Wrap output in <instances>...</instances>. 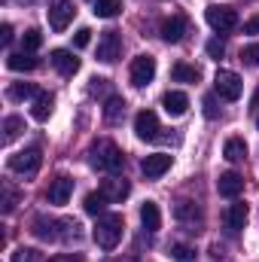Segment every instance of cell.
Masks as SVG:
<instances>
[{
    "instance_id": "obj_28",
    "label": "cell",
    "mask_w": 259,
    "mask_h": 262,
    "mask_svg": "<svg viewBox=\"0 0 259 262\" xmlns=\"http://www.w3.org/2000/svg\"><path fill=\"white\" fill-rule=\"evenodd\" d=\"M21 131H25V119L21 116H6L3 119V143H12Z\"/></svg>"
},
{
    "instance_id": "obj_2",
    "label": "cell",
    "mask_w": 259,
    "mask_h": 262,
    "mask_svg": "<svg viewBox=\"0 0 259 262\" xmlns=\"http://www.w3.org/2000/svg\"><path fill=\"white\" fill-rule=\"evenodd\" d=\"M122 229H125V220H122L119 213H104V216H98L92 238H95V244H98V247L113 250V247L122 241Z\"/></svg>"
},
{
    "instance_id": "obj_40",
    "label": "cell",
    "mask_w": 259,
    "mask_h": 262,
    "mask_svg": "<svg viewBox=\"0 0 259 262\" xmlns=\"http://www.w3.org/2000/svg\"><path fill=\"white\" fill-rule=\"evenodd\" d=\"M49 262H82V259H79L76 253H55Z\"/></svg>"
},
{
    "instance_id": "obj_43",
    "label": "cell",
    "mask_w": 259,
    "mask_h": 262,
    "mask_svg": "<svg viewBox=\"0 0 259 262\" xmlns=\"http://www.w3.org/2000/svg\"><path fill=\"white\" fill-rule=\"evenodd\" d=\"M256 128H259V116H256Z\"/></svg>"
},
{
    "instance_id": "obj_26",
    "label": "cell",
    "mask_w": 259,
    "mask_h": 262,
    "mask_svg": "<svg viewBox=\"0 0 259 262\" xmlns=\"http://www.w3.org/2000/svg\"><path fill=\"white\" fill-rule=\"evenodd\" d=\"M82 207H85V213H92V216H104V207H107V198L104 192L98 189V192H89L85 201H82Z\"/></svg>"
},
{
    "instance_id": "obj_9",
    "label": "cell",
    "mask_w": 259,
    "mask_h": 262,
    "mask_svg": "<svg viewBox=\"0 0 259 262\" xmlns=\"http://www.w3.org/2000/svg\"><path fill=\"white\" fill-rule=\"evenodd\" d=\"M119 52H122V37H119V31H104L101 40H98V61L113 64V61L119 58Z\"/></svg>"
},
{
    "instance_id": "obj_4",
    "label": "cell",
    "mask_w": 259,
    "mask_h": 262,
    "mask_svg": "<svg viewBox=\"0 0 259 262\" xmlns=\"http://www.w3.org/2000/svg\"><path fill=\"white\" fill-rule=\"evenodd\" d=\"M204 18H207V25H210L213 31H220V34L238 28V12H235L232 6H223V3H210V6L204 9Z\"/></svg>"
},
{
    "instance_id": "obj_20",
    "label": "cell",
    "mask_w": 259,
    "mask_h": 262,
    "mask_svg": "<svg viewBox=\"0 0 259 262\" xmlns=\"http://www.w3.org/2000/svg\"><path fill=\"white\" fill-rule=\"evenodd\" d=\"M140 223H143L146 232H159L162 213H159V204H156V201H143V204H140Z\"/></svg>"
},
{
    "instance_id": "obj_10",
    "label": "cell",
    "mask_w": 259,
    "mask_h": 262,
    "mask_svg": "<svg viewBox=\"0 0 259 262\" xmlns=\"http://www.w3.org/2000/svg\"><path fill=\"white\" fill-rule=\"evenodd\" d=\"M159 116L153 113V110H140L137 116H134V134L140 137V140H159Z\"/></svg>"
},
{
    "instance_id": "obj_30",
    "label": "cell",
    "mask_w": 259,
    "mask_h": 262,
    "mask_svg": "<svg viewBox=\"0 0 259 262\" xmlns=\"http://www.w3.org/2000/svg\"><path fill=\"white\" fill-rule=\"evenodd\" d=\"M40 43H43V34H40V31H34V28L25 31V37H21V49H25V52H37Z\"/></svg>"
},
{
    "instance_id": "obj_37",
    "label": "cell",
    "mask_w": 259,
    "mask_h": 262,
    "mask_svg": "<svg viewBox=\"0 0 259 262\" xmlns=\"http://www.w3.org/2000/svg\"><path fill=\"white\" fill-rule=\"evenodd\" d=\"M201 104H204V116H207V119H217V116H220V107H217V98H213V95H207Z\"/></svg>"
},
{
    "instance_id": "obj_36",
    "label": "cell",
    "mask_w": 259,
    "mask_h": 262,
    "mask_svg": "<svg viewBox=\"0 0 259 262\" xmlns=\"http://www.w3.org/2000/svg\"><path fill=\"white\" fill-rule=\"evenodd\" d=\"M89 43H92V31H89V28H79V31L73 34V46H76V49H85Z\"/></svg>"
},
{
    "instance_id": "obj_23",
    "label": "cell",
    "mask_w": 259,
    "mask_h": 262,
    "mask_svg": "<svg viewBox=\"0 0 259 262\" xmlns=\"http://www.w3.org/2000/svg\"><path fill=\"white\" fill-rule=\"evenodd\" d=\"M122 116H125V101H122L119 95H110V98H107V107H104V119H107L110 125H116Z\"/></svg>"
},
{
    "instance_id": "obj_22",
    "label": "cell",
    "mask_w": 259,
    "mask_h": 262,
    "mask_svg": "<svg viewBox=\"0 0 259 262\" xmlns=\"http://www.w3.org/2000/svg\"><path fill=\"white\" fill-rule=\"evenodd\" d=\"M58 220H46V216H37L34 220V235L43 238V241H58Z\"/></svg>"
},
{
    "instance_id": "obj_32",
    "label": "cell",
    "mask_w": 259,
    "mask_h": 262,
    "mask_svg": "<svg viewBox=\"0 0 259 262\" xmlns=\"http://www.w3.org/2000/svg\"><path fill=\"white\" fill-rule=\"evenodd\" d=\"M12 262H43L40 259V250H31V247H18L12 253Z\"/></svg>"
},
{
    "instance_id": "obj_21",
    "label": "cell",
    "mask_w": 259,
    "mask_h": 262,
    "mask_svg": "<svg viewBox=\"0 0 259 262\" xmlns=\"http://www.w3.org/2000/svg\"><path fill=\"white\" fill-rule=\"evenodd\" d=\"M37 64H40L37 55H34V52H25V49H21V52H12V55L6 58V67H9V70H34Z\"/></svg>"
},
{
    "instance_id": "obj_16",
    "label": "cell",
    "mask_w": 259,
    "mask_h": 262,
    "mask_svg": "<svg viewBox=\"0 0 259 262\" xmlns=\"http://www.w3.org/2000/svg\"><path fill=\"white\" fill-rule=\"evenodd\" d=\"M49 61H52V67H55L61 76H73V73L79 70V58H76L70 49H52Z\"/></svg>"
},
{
    "instance_id": "obj_15",
    "label": "cell",
    "mask_w": 259,
    "mask_h": 262,
    "mask_svg": "<svg viewBox=\"0 0 259 262\" xmlns=\"http://www.w3.org/2000/svg\"><path fill=\"white\" fill-rule=\"evenodd\" d=\"M217 192H220L223 198H238L241 192H244V177L235 174V171L220 174V180H217Z\"/></svg>"
},
{
    "instance_id": "obj_27",
    "label": "cell",
    "mask_w": 259,
    "mask_h": 262,
    "mask_svg": "<svg viewBox=\"0 0 259 262\" xmlns=\"http://www.w3.org/2000/svg\"><path fill=\"white\" fill-rule=\"evenodd\" d=\"M122 12V0H95V15L98 18H116Z\"/></svg>"
},
{
    "instance_id": "obj_42",
    "label": "cell",
    "mask_w": 259,
    "mask_h": 262,
    "mask_svg": "<svg viewBox=\"0 0 259 262\" xmlns=\"http://www.w3.org/2000/svg\"><path fill=\"white\" fill-rule=\"evenodd\" d=\"M259 107V89H256V95H253V110Z\"/></svg>"
},
{
    "instance_id": "obj_25",
    "label": "cell",
    "mask_w": 259,
    "mask_h": 262,
    "mask_svg": "<svg viewBox=\"0 0 259 262\" xmlns=\"http://www.w3.org/2000/svg\"><path fill=\"white\" fill-rule=\"evenodd\" d=\"M171 76H174V82H198V67L186 64V61H177V64L171 67Z\"/></svg>"
},
{
    "instance_id": "obj_19",
    "label": "cell",
    "mask_w": 259,
    "mask_h": 262,
    "mask_svg": "<svg viewBox=\"0 0 259 262\" xmlns=\"http://www.w3.org/2000/svg\"><path fill=\"white\" fill-rule=\"evenodd\" d=\"M52 110H55V95L40 92V95L34 98V110H31V116H34L37 122H46V119L52 116Z\"/></svg>"
},
{
    "instance_id": "obj_11",
    "label": "cell",
    "mask_w": 259,
    "mask_h": 262,
    "mask_svg": "<svg viewBox=\"0 0 259 262\" xmlns=\"http://www.w3.org/2000/svg\"><path fill=\"white\" fill-rule=\"evenodd\" d=\"M171 162H174V156H168V152H153V156H146V159L140 162V171H143L146 180H159V177L171 168Z\"/></svg>"
},
{
    "instance_id": "obj_35",
    "label": "cell",
    "mask_w": 259,
    "mask_h": 262,
    "mask_svg": "<svg viewBox=\"0 0 259 262\" xmlns=\"http://www.w3.org/2000/svg\"><path fill=\"white\" fill-rule=\"evenodd\" d=\"M241 61L247 67H259V46H244L241 49Z\"/></svg>"
},
{
    "instance_id": "obj_13",
    "label": "cell",
    "mask_w": 259,
    "mask_h": 262,
    "mask_svg": "<svg viewBox=\"0 0 259 262\" xmlns=\"http://www.w3.org/2000/svg\"><path fill=\"white\" fill-rule=\"evenodd\" d=\"M70 195H73V177H67V174L55 177V180L49 183V189H46V198H49V204H55V207L67 204V201H70Z\"/></svg>"
},
{
    "instance_id": "obj_34",
    "label": "cell",
    "mask_w": 259,
    "mask_h": 262,
    "mask_svg": "<svg viewBox=\"0 0 259 262\" xmlns=\"http://www.w3.org/2000/svg\"><path fill=\"white\" fill-rule=\"evenodd\" d=\"M107 92H110V82H107L104 76L89 79V95H95V98H98V95H107Z\"/></svg>"
},
{
    "instance_id": "obj_5",
    "label": "cell",
    "mask_w": 259,
    "mask_h": 262,
    "mask_svg": "<svg viewBox=\"0 0 259 262\" xmlns=\"http://www.w3.org/2000/svg\"><path fill=\"white\" fill-rule=\"evenodd\" d=\"M76 9H73V0H49V9H46V18H49V28L55 34L67 31V25L73 21Z\"/></svg>"
},
{
    "instance_id": "obj_18",
    "label": "cell",
    "mask_w": 259,
    "mask_h": 262,
    "mask_svg": "<svg viewBox=\"0 0 259 262\" xmlns=\"http://www.w3.org/2000/svg\"><path fill=\"white\" fill-rule=\"evenodd\" d=\"M162 107H165L168 116H183L186 107H189V98L183 92H165L162 95Z\"/></svg>"
},
{
    "instance_id": "obj_38",
    "label": "cell",
    "mask_w": 259,
    "mask_h": 262,
    "mask_svg": "<svg viewBox=\"0 0 259 262\" xmlns=\"http://www.w3.org/2000/svg\"><path fill=\"white\" fill-rule=\"evenodd\" d=\"M223 52H226V43L223 40H210L207 43V55L210 58H223Z\"/></svg>"
},
{
    "instance_id": "obj_14",
    "label": "cell",
    "mask_w": 259,
    "mask_h": 262,
    "mask_svg": "<svg viewBox=\"0 0 259 262\" xmlns=\"http://www.w3.org/2000/svg\"><path fill=\"white\" fill-rule=\"evenodd\" d=\"M244 223H247V204H244V201L229 204L226 213H223V229H226L229 235H238V232L244 229Z\"/></svg>"
},
{
    "instance_id": "obj_29",
    "label": "cell",
    "mask_w": 259,
    "mask_h": 262,
    "mask_svg": "<svg viewBox=\"0 0 259 262\" xmlns=\"http://www.w3.org/2000/svg\"><path fill=\"white\" fill-rule=\"evenodd\" d=\"M40 92H37V85L34 82H12L9 85V98L12 101H25V98H37Z\"/></svg>"
},
{
    "instance_id": "obj_17",
    "label": "cell",
    "mask_w": 259,
    "mask_h": 262,
    "mask_svg": "<svg viewBox=\"0 0 259 262\" xmlns=\"http://www.w3.org/2000/svg\"><path fill=\"white\" fill-rule=\"evenodd\" d=\"M101 192H104L107 201H125L131 195V183L125 177H110V180L101 183Z\"/></svg>"
},
{
    "instance_id": "obj_6",
    "label": "cell",
    "mask_w": 259,
    "mask_h": 262,
    "mask_svg": "<svg viewBox=\"0 0 259 262\" xmlns=\"http://www.w3.org/2000/svg\"><path fill=\"white\" fill-rule=\"evenodd\" d=\"M241 76L238 73H232V70H217V76H213V92L223 98V101H238L241 98Z\"/></svg>"
},
{
    "instance_id": "obj_31",
    "label": "cell",
    "mask_w": 259,
    "mask_h": 262,
    "mask_svg": "<svg viewBox=\"0 0 259 262\" xmlns=\"http://www.w3.org/2000/svg\"><path fill=\"white\" fill-rule=\"evenodd\" d=\"M15 204H18V192H15L9 183H3V213H12Z\"/></svg>"
},
{
    "instance_id": "obj_7",
    "label": "cell",
    "mask_w": 259,
    "mask_h": 262,
    "mask_svg": "<svg viewBox=\"0 0 259 262\" xmlns=\"http://www.w3.org/2000/svg\"><path fill=\"white\" fill-rule=\"evenodd\" d=\"M128 76H131V85H134V89L149 85L153 76H156V58H153V55H137V58L131 61Z\"/></svg>"
},
{
    "instance_id": "obj_8",
    "label": "cell",
    "mask_w": 259,
    "mask_h": 262,
    "mask_svg": "<svg viewBox=\"0 0 259 262\" xmlns=\"http://www.w3.org/2000/svg\"><path fill=\"white\" fill-rule=\"evenodd\" d=\"M186 31H189V18L180 15V12L168 15V18L162 21V28H159V34H162L165 43H180V40L186 37Z\"/></svg>"
},
{
    "instance_id": "obj_33",
    "label": "cell",
    "mask_w": 259,
    "mask_h": 262,
    "mask_svg": "<svg viewBox=\"0 0 259 262\" xmlns=\"http://www.w3.org/2000/svg\"><path fill=\"white\" fill-rule=\"evenodd\" d=\"M171 256L180 259V262H195V250L186 247V244H174V247H171Z\"/></svg>"
},
{
    "instance_id": "obj_12",
    "label": "cell",
    "mask_w": 259,
    "mask_h": 262,
    "mask_svg": "<svg viewBox=\"0 0 259 262\" xmlns=\"http://www.w3.org/2000/svg\"><path fill=\"white\" fill-rule=\"evenodd\" d=\"M174 216H177V223L186 226L189 232H198L195 226H201V220H204V216H201V207H198L195 201H177V204H174Z\"/></svg>"
},
{
    "instance_id": "obj_39",
    "label": "cell",
    "mask_w": 259,
    "mask_h": 262,
    "mask_svg": "<svg viewBox=\"0 0 259 262\" xmlns=\"http://www.w3.org/2000/svg\"><path fill=\"white\" fill-rule=\"evenodd\" d=\"M0 43H3V46L12 43V25H3V28H0Z\"/></svg>"
},
{
    "instance_id": "obj_3",
    "label": "cell",
    "mask_w": 259,
    "mask_h": 262,
    "mask_svg": "<svg viewBox=\"0 0 259 262\" xmlns=\"http://www.w3.org/2000/svg\"><path fill=\"white\" fill-rule=\"evenodd\" d=\"M40 165H43V152L37 146H28V149L9 156V171L12 174H21V177H34L40 171Z\"/></svg>"
},
{
    "instance_id": "obj_41",
    "label": "cell",
    "mask_w": 259,
    "mask_h": 262,
    "mask_svg": "<svg viewBox=\"0 0 259 262\" xmlns=\"http://www.w3.org/2000/svg\"><path fill=\"white\" fill-rule=\"evenodd\" d=\"M244 34H259V15H253V18L244 25Z\"/></svg>"
},
{
    "instance_id": "obj_1",
    "label": "cell",
    "mask_w": 259,
    "mask_h": 262,
    "mask_svg": "<svg viewBox=\"0 0 259 262\" xmlns=\"http://www.w3.org/2000/svg\"><path fill=\"white\" fill-rule=\"evenodd\" d=\"M122 162H125V156H122V149H119L113 140H95V143L89 146V165H92L95 171L116 174V171L122 168Z\"/></svg>"
},
{
    "instance_id": "obj_24",
    "label": "cell",
    "mask_w": 259,
    "mask_h": 262,
    "mask_svg": "<svg viewBox=\"0 0 259 262\" xmlns=\"http://www.w3.org/2000/svg\"><path fill=\"white\" fill-rule=\"evenodd\" d=\"M223 156H226L229 162H244V159H247V143H244L241 137H229L226 146H223Z\"/></svg>"
}]
</instances>
